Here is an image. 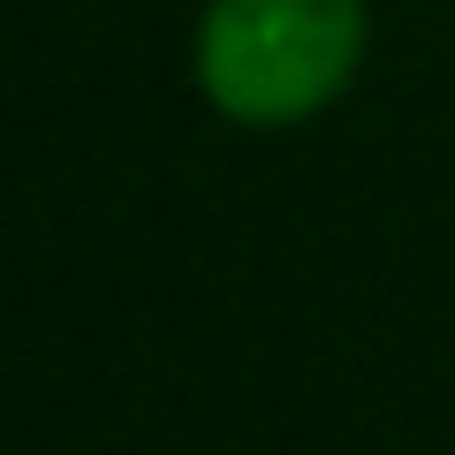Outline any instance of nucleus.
Here are the masks:
<instances>
[{"instance_id": "f257e3e1", "label": "nucleus", "mask_w": 455, "mask_h": 455, "mask_svg": "<svg viewBox=\"0 0 455 455\" xmlns=\"http://www.w3.org/2000/svg\"><path fill=\"white\" fill-rule=\"evenodd\" d=\"M364 0H212L197 23V84L228 122L281 130L349 84Z\"/></svg>"}]
</instances>
